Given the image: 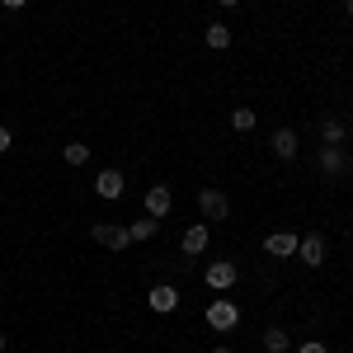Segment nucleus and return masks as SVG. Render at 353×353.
<instances>
[{
  "label": "nucleus",
  "instance_id": "4be33fe9",
  "mask_svg": "<svg viewBox=\"0 0 353 353\" xmlns=\"http://www.w3.org/2000/svg\"><path fill=\"white\" fill-rule=\"evenodd\" d=\"M217 5H221V10H231V5H241V0H217Z\"/></svg>",
  "mask_w": 353,
  "mask_h": 353
},
{
  "label": "nucleus",
  "instance_id": "2eb2a0df",
  "mask_svg": "<svg viewBox=\"0 0 353 353\" xmlns=\"http://www.w3.org/2000/svg\"><path fill=\"white\" fill-rule=\"evenodd\" d=\"M156 231H161V221H156V217H137L132 226H128V236H132V241H151Z\"/></svg>",
  "mask_w": 353,
  "mask_h": 353
},
{
  "label": "nucleus",
  "instance_id": "f3484780",
  "mask_svg": "<svg viewBox=\"0 0 353 353\" xmlns=\"http://www.w3.org/2000/svg\"><path fill=\"white\" fill-rule=\"evenodd\" d=\"M321 137H325V146H339V141H344V123H339V118H325V123H321Z\"/></svg>",
  "mask_w": 353,
  "mask_h": 353
},
{
  "label": "nucleus",
  "instance_id": "f03ea898",
  "mask_svg": "<svg viewBox=\"0 0 353 353\" xmlns=\"http://www.w3.org/2000/svg\"><path fill=\"white\" fill-rule=\"evenodd\" d=\"M236 278H241V269H236L231 259H212V264L203 269V283H208L212 292H231V288H236Z\"/></svg>",
  "mask_w": 353,
  "mask_h": 353
},
{
  "label": "nucleus",
  "instance_id": "393cba45",
  "mask_svg": "<svg viewBox=\"0 0 353 353\" xmlns=\"http://www.w3.org/2000/svg\"><path fill=\"white\" fill-rule=\"evenodd\" d=\"M212 353H236V349H212Z\"/></svg>",
  "mask_w": 353,
  "mask_h": 353
},
{
  "label": "nucleus",
  "instance_id": "ddd939ff",
  "mask_svg": "<svg viewBox=\"0 0 353 353\" xmlns=\"http://www.w3.org/2000/svg\"><path fill=\"white\" fill-rule=\"evenodd\" d=\"M203 38H208V48H212V52H226V48H231V28H226V24H208Z\"/></svg>",
  "mask_w": 353,
  "mask_h": 353
},
{
  "label": "nucleus",
  "instance_id": "aec40b11",
  "mask_svg": "<svg viewBox=\"0 0 353 353\" xmlns=\"http://www.w3.org/2000/svg\"><path fill=\"white\" fill-rule=\"evenodd\" d=\"M10 146H14V137H10V128H5V123H0V156H5Z\"/></svg>",
  "mask_w": 353,
  "mask_h": 353
},
{
  "label": "nucleus",
  "instance_id": "9b49d317",
  "mask_svg": "<svg viewBox=\"0 0 353 353\" xmlns=\"http://www.w3.org/2000/svg\"><path fill=\"white\" fill-rule=\"evenodd\" d=\"M208 241H212V236H208V226H189V231L179 236V250L193 259V254H203V250H208Z\"/></svg>",
  "mask_w": 353,
  "mask_h": 353
},
{
  "label": "nucleus",
  "instance_id": "f257e3e1",
  "mask_svg": "<svg viewBox=\"0 0 353 353\" xmlns=\"http://www.w3.org/2000/svg\"><path fill=\"white\" fill-rule=\"evenodd\" d=\"M203 321H208V330H217V334H226V330H236V325H241V306H236L231 297H217V301H208Z\"/></svg>",
  "mask_w": 353,
  "mask_h": 353
},
{
  "label": "nucleus",
  "instance_id": "20e7f679",
  "mask_svg": "<svg viewBox=\"0 0 353 353\" xmlns=\"http://www.w3.org/2000/svg\"><path fill=\"white\" fill-rule=\"evenodd\" d=\"M297 259L306 269H321L325 264V241L321 236H297Z\"/></svg>",
  "mask_w": 353,
  "mask_h": 353
},
{
  "label": "nucleus",
  "instance_id": "6ab92c4d",
  "mask_svg": "<svg viewBox=\"0 0 353 353\" xmlns=\"http://www.w3.org/2000/svg\"><path fill=\"white\" fill-rule=\"evenodd\" d=\"M297 353H330V349H325V344H321V339H306V344H301Z\"/></svg>",
  "mask_w": 353,
  "mask_h": 353
},
{
  "label": "nucleus",
  "instance_id": "1a4fd4ad",
  "mask_svg": "<svg viewBox=\"0 0 353 353\" xmlns=\"http://www.w3.org/2000/svg\"><path fill=\"white\" fill-rule=\"evenodd\" d=\"M123 189H128V179H123V174H118V170H99V174H94V193H99V198H123Z\"/></svg>",
  "mask_w": 353,
  "mask_h": 353
},
{
  "label": "nucleus",
  "instance_id": "dca6fc26",
  "mask_svg": "<svg viewBox=\"0 0 353 353\" xmlns=\"http://www.w3.org/2000/svg\"><path fill=\"white\" fill-rule=\"evenodd\" d=\"M61 161H66V165H76V170H81V165L90 161V146H85V141H66V146H61Z\"/></svg>",
  "mask_w": 353,
  "mask_h": 353
},
{
  "label": "nucleus",
  "instance_id": "39448f33",
  "mask_svg": "<svg viewBox=\"0 0 353 353\" xmlns=\"http://www.w3.org/2000/svg\"><path fill=\"white\" fill-rule=\"evenodd\" d=\"M90 236H94V241L104 245V250H113V254H123V250L132 245V236H128V226H94Z\"/></svg>",
  "mask_w": 353,
  "mask_h": 353
},
{
  "label": "nucleus",
  "instance_id": "412c9836",
  "mask_svg": "<svg viewBox=\"0 0 353 353\" xmlns=\"http://www.w3.org/2000/svg\"><path fill=\"white\" fill-rule=\"evenodd\" d=\"M0 5H5V10H24L28 0H0Z\"/></svg>",
  "mask_w": 353,
  "mask_h": 353
},
{
  "label": "nucleus",
  "instance_id": "4468645a",
  "mask_svg": "<svg viewBox=\"0 0 353 353\" xmlns=\"http://www.w3.org/2000/svg\"><path fill=\"white\" fill-rule=\"evenodd\" d=\"M316 161H321L325 174H339V170H344V151H339V146H321V156H316Z\"/></svg>",
  "mask_w": 353,
  "mask_h": 353
},
{
  "label": "nucleus",
  "instance_id": "9d476101",
  "mask_svg": "<svg viewBox=\"0 0 353 353\" xmlns=\"http://www.w3.org/2000/svg\"><path fill=\"white\" fill-rule=\"evenodd\" d=\"M151 311H156V316H170V311H179V288H170V283H156V288H151Z\"/></svg>",
  "mask_w": 353,
  "mask_h": 353
},
{
  "label": "nucleus",
  "instance_id": "0eeeda50",
  "mask_svg": "<svg viewBox=\"0 0 353 353\" xmlns=\"http://www.w3.org/2000/svg\"><path fill=\"white\" fill-rule=\"evenodd\" d=\"M170 208H174V193H170V184H151V189H146V217L161 221Z\"/></svg>",
  "mask_w": 353,
  "mask_h": 353
},
{
  "label": "nucleus",
  "instance_id": "423d86ee",
  "mask_svg": "<svg viewBox=\"0 0 353 353\" xmlns=\"http://www.w3.org/2000/svg\"><path fill=\"white\" fill-rule=\"evenodd\" d=\"M264 254H269V259H292V254H297V236H292V231L264 236Z\"/></svg>",
  "mask_w": 353,
  "mask_h": 353
},
{
  "label": "nucleus",
  "instance_id": "7ed1b4c3",
  "mask_svg": "<svg viewBox=\"0 0 353 353\" xmlns=\"http://www.w3.org/2000/svg\"><path fill=\"white\" fill-rule=\"evenodd\" d=\"M198 212H203L208 221H226V217H231V203H226V193H221V189H203V193H198Z\"/></svg>",
  "mask_w": 353,
  "mask_h": 353
},
{
  "label": "nucleus",
  "instance_id": "5701e85b",
  "mask_svg": "<svg viewBox=\"0 0 353 353\" xmlns=\"http://www.w3.org/2000/svg\"><path fill=\"white\" fill-rule=\"evenodd\" d=\"M344 10H349V19H353V0H344Z\"/></svg>",
  "mask_w": 353,
  "mask_h": 353
},
{
  "label": "nucleus",
  "instance_id": "f8f14e48",
  "mask_svg": "<svg viewBox=\"0 0 353 353\" xmlns=\"http://www.w3.org/2000/svg\"><path fill=\"white\" fill-rule=\"evenodd\" d=\"M264 349H269V353H288V349H292V334H288L283 325H269V330H264Z\"/></svg>",
  "mask_w": 353,
  "mask_h": 353
},
{
  "label": "nucleus",
  "instance_id": "6e6552de",
  "mask_svg": "<svg viewBox=\"0 0 353 353\" xmlns=\"http://www.w3.org/2000/svg\"><path fill=\"white\" fill-rule=\"evenodd\" d=\"M269 146H273V156H278V161H292V156L301 151V137L292 132V128H278V132L269 137Z\"/></svg>",
  "mask_w": 353,
  "mask_h": 353
},
{
  "label": "nucleus",
  "instance_id": "b1692460",
  "mask_svg": "<svg viewBox=\"0 0 353 353\" xmlns=\"http://www.w3.org/2000/svg\"><path fill=\"white\" fill-rule=\"evenodd\" d=\"M0 353H5V330H0Z\"/></svg>",
  "mask_w": 353,
  "mask_h": 353
},
{
  "label": "nucleus",
  "instance_id": "a211bd4d",
  "mask_svg": "<svg viewBox=\"0 0 353 353\" xmlns=\"http://www.w3.org/2000/svg\"><path fill=\"white\" fill-rule=\"evenodd\" d=\"M231 128H236V132H250V128H254V109H245V104H241V109L231 113Z\"/></svg>",
  "mask_w": 353,
  "mask_h": 353
}]
</instances>
